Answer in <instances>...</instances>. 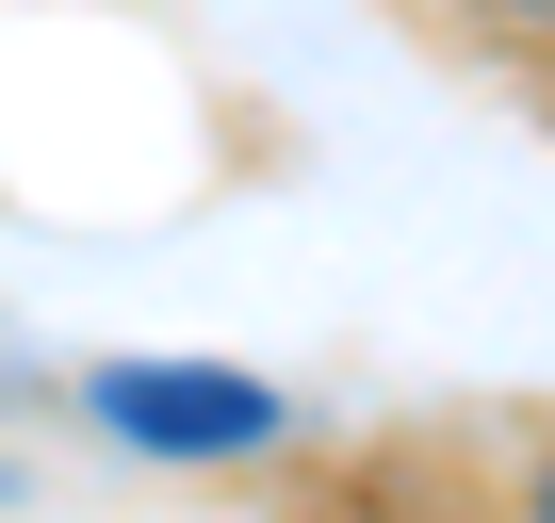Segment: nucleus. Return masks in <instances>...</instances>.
I'll list each match as a JSON object with an SVG mask.
<instances>
[{
    "mask_svg": "<svg viewBox=\"0 0 555 523\" xmlns=\"http://www.w3.org/2000/svg\"><path fill=\"white\" fill-rule=\"evenodd\" d=\"M99 425L115 442H164V458H245V442H278V393L261 377H212V360H115L99 377Z\"/></svg>",
    "mask_w": 555,
    "mask_h": 523,
    "instance_id": "obj_1",
    "label": "nucleus"
},
{
    "mask_svg": "<svg viewBox=\"0 0 555 523\" xmlns=\"http://www.w3.org/2000/svg\"><path fill=\"white\" fill-rule=\"evenodd\" d=\"M490 17H522V34H555V0H490Z\"/></svg>",
    "mask_w": 555,
    "mask_h": 523,
    "instance_id": "obj_2",
    "label": "nucleus"
},
{
    "mask_svg": "<svg viewBox=\"0 0 555 523\" xmlns=\"http://www.w3.org/2000/svg\"><path fill=\"white\" fill-rule=\"evenodd\" d=\"M522 523H555V458H539V490H522Z\"/></svg>",
    "mask_w": 555,
    "mask_h": 523,
    "instance_id": "obj_3",
    "label": "nucleus"
}]
</instances>
